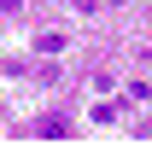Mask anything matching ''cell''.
<instances>
[{
  "instance_id": "2",
  "label": "cell",
  "mask_w": 152,
  "mask_h": 146,
  "mask_svg": "<svg viewBox=\"0 0 152 146\" xmlns=\"http://www.w3.org/2000/svg\"><path fill=\"white\" fill-rule=\"evenodd\" d=\"M35 47H41V53H64V35H58V29H47V35H35Z\"/></svg>"
},
{
  "instance_id": "3",
  "label": "cell",
  "mask_w": 152,
  "mask_h": 146,
  "mask_svg": "<svg viewBox=\"0 0 152 146\" xmlns=\"http://www.w3.org/2000/svg\"><path fill=\"white\" fill-rule=\"evenodd\" d=\"M0 12H18V0H0Z\"/></svg>"
},
{
  "instance_id": "1",
  "label": "cell",
  "mask_w": 152,
  "mask_h": 146,
  "mask_svg": "<svg viewBox=\"0 0 152 146\" xmlns=\"http://www.w3.org/2000/svg\"><path fill=\"white\" fill-rule=\"evenodd\" d=\"M35 134H41V140H70L76 128L64 123V117H41V123H35Z\"/></svg>"
}]
</instances>
